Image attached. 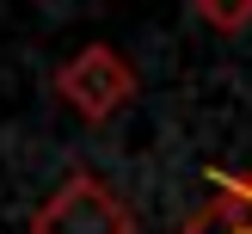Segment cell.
<instances>
[{
  "mask_svg": "<svg viewBox=\"0 0 252 234\" xmlns=\"http://www.w3.org/2000/svg\"><path fill=\"white\" fill-rule=\"evenodd\" d=\"M31 234H135V216L98 172H74L37 203Z\"/></svg>",
  "mask_w": 252,
  "mask_h": 234,
  "instance_id": "6da1fadb",
  "label": "cell"
},
{
  "mask_svg": "<svg viewBox=\"0 0 252 234\" xmlns=\"http://www.w3.org/2000/svg\"><path fill=\"white\" fill-rule=\"evenodd\" d=\"M56 93H62V105L80 111L86 123H111V117L135 99V68H129L111 43H86L74 62L56 68Z\"/></svg>",
  "mask_w": 252,
  "mask_h": 234,
  "instance_id": "7a4b0ae2",
  "label": "cell"
},
{
  "mask_svg": "<svg viewBox=\"0 0 252 234\" xmlns=\"http://www.w3.org/2000/svg\"><path fill=\"white\" fill-rule=\"evenodd\" d=\"M185 234H252V228H246V216H240L234 203H216L209 216H197Z\"/></svg>",
  "mask_w": 252,
  "mask_h": 234,
  "instance_id": "3957f363",
  "label": "cell"
},
{
  "mask_svg": "<svg viewBox=\"0 0 252 234\" xmlns=\"http://www.w3.org/2000/svg\"><path fill=\"white\" fill-rule=\"evenodd\" d=\"M197 19L216 25V31H240V25H252V0H240V6H216V0H203Z\"/></svg>",
  "mask_w": 252,
  "mask_h": 234,
  "instance_id": "277c9868",
  "label": "cell"
},
{
  "mask_svg": "<svg viewBox=\"0 0 252 234\" xmlns=\"http://www.w3.org/2000/svg\"><path fill=\"white\" fill-rule=\"evenodd\" d=\"M216 179V191H228V203L246 216V228H252V172H209Z\"/></svg>",
  "mask_w": 252,
  "mask_h": 234,
  "instance_id": "5b68a950",
  "label": "cell"
}]
</instances>
